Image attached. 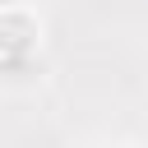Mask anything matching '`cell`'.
Instances as JSON below:
<instances>
[{"label": "cell", "instance_id": "7a4b0ae2", "mask_svg": "<svg viewBox=\"0 0 148 148\" xmlns=\"http://www.w3.org/2000/svg\"><path fill=\"white\" fill-rule=\"evenodd\" d=\"M83 148H125V143H111V139H92V143H83Z\"/></svg>", "mask_w": 148, "mask_h": 148}, {"label": "cell", "instance_id": "6da1fadb", "mask_svg": "<svg viewBox=\"0 0 148 148\" xmlns=\"http://www.w3.org/2000/svg\"><path fill=\"white\" fill-rule=\"evenodd\" d=\"M37 37H42V23L28 9H5L0 14V65L5 69L28 65L37 56Z\"/></svg>", "mask_w": 148, "mask_h": 148}]
</instances>
